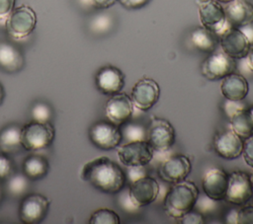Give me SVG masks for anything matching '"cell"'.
Returning <instances> with one entry per match:
<instances>
[{"mask_svg": "<svg viewBox=\"0 0 253 224\" xmlns=\"http://www.w3.org/2000/svg\"><path fill=\"white\" fill-rule=\"evenodd\" d=\"M80 177L105 193L121 191L126 182V175L122 168L108 157H99L87 162L81 169Z\"/></svg>", "mask_w": 253, "mask_h": 224, "instance_id": "cell-1", "label": "cell"}, {"mask_svg": "<svg viewBox=\"0 0 253 224\" xmlns=\"http://www.w3.org/2000/svg\"><path fill=\"white\" fill-rule=\"evenodd\" d=\"M198 197L199 189L194 183L185 180L176 183L165 194L164 210L169 217L179 220L194 209Z\"/></svg>", "mask_w": 253, "mask_h": 224, "instance_id": "cell-2", "label": "cell"}, {"mask_svg": "<svg viewBox=\"0 0 253 224\" xmlns=\"http://www.w3.org/2000/svg\"><path fill=\"white\" fill-rule=\"evenodd\" d=\"M54 127L50 122L31 120L22 126L21 142L23 148L29 151H39L47 148L53 141Z\"/></svg>", "mask_w": 253, "mask_h": 224, "instance_id": "cell-3", "label": "cell"}, {"mask_svg": "<svg viewBox=\"0 0 253 224\" xmlns=\"http://www.w3.org/2000/svg\"><path fill=\"white\" fill-rule=\"evenodd\" d=\"M197 4L202 26L215 34L218 38L231 28L219 2L216 0H198Z\"/></svg>", "mask_w": 253, "mask_h": 224, "instance_id": "cell-4", "label": "cell"}, {"mask_svg": "<svg viewBox=\"0 0 253 224\" xmlns=\"http://www.w3.org/2000/svg\"><path fill=\"white\" fill-rule=\"evenodd\" d=\"M36 25L37 14L28 5L14 8L5 23L7 33L15 39H23L29 37L34 32Z\"/></svg>", "mask_w": 253, "mask_h": 224, "instance_id": "cell-5", "label": "cell"}, {"mask_svg": "<svg viewBox=\"0 0 253 224\" xmlns=\"http://www.w3.org/2000/svg\"><path fill=\"white\" fill-rule=\"evenodd\" d=\"M89 139L97 148L101 150H112L117 148L123 140V133L119 125L100 120L89 128Z\"/></svg>", "mask_w": 253, "mask_h": 224, "instance_id": "cell-6", "label": "cell"}, {"mask_svg": "<svg viewBox=\"0 0 253 224\" xmlns=\"http://www.w3.org/2000/svg\"><path fill=\"white\" fill-rule=\"evenodd\" d=\"M118 157L126 167L146 166L153 158L154 150L146 140L129 141L118 148Z\"/></svg>", "mask_w": 253, "mask_h": 224, "instance_id": "cell-7", "label": "cell"}, {"mask_svg": "<svg viewBox=\"0 0 253 224\" xmlns=\"http://www.w3.org/2000/svg\"><path fill=\"white\" fill-rule=\"evenodd\" d=\"M146 138L154 151L164 152L175 142V129L167 119L154 116L150 121Z\"/></svg>", "mask_w": 253, "mask_h": 224, "instance_id": "cell-8", "label": "cell"}, {"mask_svg": "<svg viewBox=\"0 0 253 224\" xmlns=\"http://www.w3.org/2000/svg\"><path fill=\"white\" fill-rule=\"evenodd\" d=\"M49 200L40 193L26 194L20 204L19 215L22 222L35 224L42 222L47 215Z\"/></svg>", "mask_w": 253, "mask_h": 224, "instance_id": "cell-9", "label": "cell"}, {"mask_svg": "<svg viewBox=\"0 0 253 224\" xmlns=\"http://www.w3.org/2000/svg\"><path fill=\"white\" fill-rule=\"evenodd\" d=\"M160 87L158 83L148 77H143L135 82L130 98L133 106L142 112L150 110L159 100Z\"/></svg>", "mask_w": 253, "mask_h": 224, "instance_id": "cell-10", "label": "cell"}, {"mask_svg": "<svg viewBox=\"0 0 253 224\" xmlns=\"http://www.w3.org/2000/svg\"><path fill=\"white\" fill-rule=\"evenodd\" d=\"M235 68V59L228 56L222 50L217 52L212 51L201 66L202 74L211 81L223 79L228 74L234 72Z\"/></svg>", "mask_w": 253, "mask_h": 224, "instance_id": "cell-11", "label": "cell"}, {"mask_svg": "<svg viewBox=\"0 0 253 224\" xmlns=\"http://www.w3.org/2000/svg\"><path fill=\"white\" fill-rule=\"evenodd\" d=\"M253 195L249 176L239 170L233 171L228 176V187L224 199L235 205L246 204Z\"/></svg>", "mask_w": 253, "mask_h": 224, "instance_id": "cell-12", "label": "cell"}, {"mask_svg": "<svg viewBox=\"0 0 253 224\" xmlns=\"http://www.w3.org/2000/svg\"><path fill=\"white\" fill-rule=\"evenodd\" d=\"M159 185L151 177H141L131 182L128 195L132 204L138 208L152 203L159 194Z\"/></svg>", "mask_w": 253, "mask_h": 224, "instance_id": "cell-13", "label": "cell"}, {"mask_svg": "<svg viewBox=\"0 0 253 224\" xmlns=\"http://www.w3.org/2000/svg\"><path fill=\"white\" fill-rule=\"evenodd\" d=\"M192 170L190 159L182 154L173 155L161 162L158 174L159 177L170 184H176L184 181Z\"/></svg>", "mask_w": 253, "mask_h": 224, "instance_id": "cell-14", "label": "cell"}, {"mask_svg": "<svg viewBox=\"0 0 253 224\" xmlns=\"http://www.w3.org/2000/svg\"><path fill=\"white\" fill-rule=\"evenodd\" d=\"M133 107L131 98L126 93H117L107 101L105 112L111 122L121 125L131 117Z\"/></svg>", "mask_w": 253, "mask_h": 224, "instance_id": "cell-15", "label": "cell"}, {"mask_svg": "<svg viewBox=\"0 0 253 224\" xmlns=\"http://www.w3.org/2000/svg\"><path fill=\"white\" fill-rule=\"evenodd\" d=\"M219 43L221 50L233 59L244 58L250 47V42L245 35L233 27L219 37Z\"/></svg>", "mask_w": 253, "mask_h": 224, "instance_id": "cell-16", "label": "cell"}, {"mask_svg": "<svg viewBox=\"0 0 253 224\" xmlns=\"http://www.w3.org/2000/svg\"><path fill=\"white\" fill-rule=\"evenodd\" d=\"M213 147L218 156L233 160L242 154L243 140L231 129L217 132L213 138Z\"/></svg>", "mask_w": 253, "mask_h": 224, "instance_id": "cell-17", "label": "cell"}, {"mask_svg": "<svg viewBox=\"0 0 253 224\" xmlns=\"http://www.w3.org/2000/svg\"><path fill=\"white\" fill-rule=\"evenodd\" d=\"M95 84L102 94L112 96L123 90L125 86V75L115 66H105L97 72Z\"/></svg>", "mask_w": 253, "mask_h": 224, "instance_id": "cell-18", "label": "cell"}, {"mask_svg": "<svg viewBox=\"0 0 253 224\" xmlns=\"http://www.w3.org/2000/svg\"><path fill=\"white\" fill-rule=\"evenodd\" d=\"M202 185L208 197L215 201L224 199L228 187V175L219 168L210 169L205 174Z\"/></svg>", "mask_w": 253, "mask_h": 224, "instance_id": "cell-19", "label": "cell"}, {"mask_svg": "<svg viewBox=\"0 0 253 224\" xmlns=\"http://www.w3.org/2000/svg\"><path fill=\"white\" fill-rule=\"evenodd\" d=\"M225 17L233 28H240L253 23V5L247 0H232L226 3Z\"/></svg>", "mask_w": 253, "mask_h": 224, "instance_id": "cell-20", "label": "cell"}, {"mask_svg": "<svg viewBox=\"0 0 253 224\" xmlns=\"http://www.w3.org/2000/svg\"><path fill=\"white\" fill-rule=\"evenodd\" d=\"M220 91L226 100L240 102L247 96L249 85L242 75L232 72L222 79Z\"/></svg>", "mask_w": 253, "mask_h": 224, "instance_id": "cell-21", "label": "cell"}, {"mask_svg": "<svg viewBox=\"0 0 253 224\" xmlns=\"http://www.w3.org/2000/svg\"><path fill=\"white\" fill-rule=\"evenodd\" d=\"M25 63L22 52L12 43L0 41V69L7 73L19 72Z\"/></svg>", "mask_w": 253, "mask_h": 224, "instance_id": "cell-22", "label": "cell"}, {"mask_svg": "<svg viewBox=\"0 0 253 224\" xmlns=\"http://www.w3.org/2000/svg\"><path fill=\"white\" fill-rule=\"evenodd\" d=\"M22 126L17 123L8 124L0 130V151L7 154L18 153L22 148Z\"/></svg>", "mask_w": 253, "mask_h": 224, "instance_id": "cell-23", "label": "cell"}, {"mask_svg": "<svg viewBox=\"0 0 253 224\" xmlns=\"http://www.w3.org/2000/svg\"><path fill=\"white\" fill-rule=\"evenodd\" d=\"M230 125L242 140L253 135V116L247 109L242 108L235 111L230 115Z\"/></svg>", "mask_w": 253, "mask_h": 224, "instance_id": "cell-24", "label": "cell"}, {"mask_svg": "<svg viewBox=\"0 0 253 224\" xmlns=\"http://www.w3.org/2000/svg\"><path fill=\"white\" fill-rule=\"evenodd\" d=\"M48 161L41 155H29L23 162V173L30 181H38L44 178L48 173Z\"/></svg>", "mask_w": 253, "mask_h": 224, "instance_id": "cell-25", "label": "cell"}, {"mask_svg": "<svg viewBox=\"0 0 253 224\" xmlns=\"http://www.w3.org/2000/svg\"><path fill=\"white\" fill-rule=\"evenodd\" d=\"M191 40L198 49L211 53L216 48L218 37L202 26L192 31Z\"/></svg>", "mask_w": 253, "mask_h": 224, "instance_id": "cell-26", "label": "cell"}, {"mask_svg": "<svg viewBox=\"0 0 253 224\" xmlns=\"http://www.w3.org/2000/svg\"><path fill=\"white\" fill-rule=\"evenodd\" d=\"M30 179L23 173L12 174L6 181V190L13 197L25 195L29 189Z\"/></svg>", "mask_w": 253, "mask_h": 224, "instance_id": "cell-27", "label": "cell"}, {"mask_svg": "<svg viewBox=\"0 0 253 224\" xmlns=\"http://www.w3.org/2000/svg\"><path fill=\"white\" fill-rule=\"evenodd\" d=\"M30 114H31L32 120L34 121L50 122L53 112L51 107L47 103L42 101H38L32 106Z\"/></svg>", "mask_w": 253, "mask_h": 224, "instance_id": "cell-28", "label": "cell"}, {"mask_svg": "<svg viewBox=\"0 0 253 224\" xmlns=\"http://www.w3.org/2000/svg\"><path fill=\"white\" fill-rule=\"evenodd\" d=\"M90 224H120V216L112 209L100 208L92 213L89 219Z\"/></svg>", "mask_w": 253, "mask_h": 224, "instance_id": "cell-29", "label": "cell"}, {"mask_svg": "<svg viewBox=\"0 0 253 224\" xmlns=\"http://www.w3.org/2000/svg\"><path fill=\"white\" fill-rule=\"evenodd\" d=\"M113 25V20L108 14H99L95 16L90 22V30L96 34H103L108 32Z\"/></svg>", "mask_w": 253, "mask_h": 224, "instance_id": "cell-30", "label": "cell"}, {"mask_svg": "<svg viewBox=\"0 0 253 224\" xmlns=\"http://www.w3.org/2000/svg\"><path fill=\"white\" fill-rule=\"evenodd\" d=\"M122 130V129H121ZM123 138L125 137L129 141H137V140H146L147 133L142 126L134 123H129L124 126L123 130Z\"/></svg>", "mask_w": 253, "mask_h": 224, "instance_id": "cell-31", "label": "cell"}, {"mask_svg": "<svg viewBox=\"0 0 253 224\" xmlns=\"http://www.w3.org/2000/svg\"><path fill=\"white\" fill-rule=\"evenodd\" d=\"M13 173V164L7 154L0 152V181L7 180Z\"/></svg>", "mask_w": 253, "mask_h": 224, "instance_id": "cell-32", "label": "cell"}, {"mask_svg": "<svg viewBox=\"0 0 253 224\" xmlns=\"http://www.w3.org/2000/svg\"><path fill=\"white\" fill-rule=\"evenodd\" d=\"M242 155L245 163L253 168V135L243 141Z\"/></svg>", "mask_w": 253, "mask_h": 224, "instance_id": "cell-33", "label": "cell"}, {"mask_svg": "<svg viewBox=\"0 0 253 224\" xmlns=\"http://www.w3.org/2000/svg\"><path fill=\"white\" fill-rule=\"evenodd\" d=\"M180 223L183 224H203L205 223V218L200 211H189L182 218L179 219Z\"/></svg>", "mask_w": 253, "mask_h": 224, "instance_id": "cell-34", "label": "cell"}, {"mask_svg": "<svg viewBox=\"0 0 253 224\" xmlns=\"http://www.w3.org/2000/svg\"><path fill=\"white\" fill-rule=\"evenodd\" d=\"M238 224H253V206H244L238 210Z\"/></svg>", "mask_w": 253, "mask_h": 224, "instance_id": "cell-35", "label": "cell"}, {"mask_svg": "<svg viewBox=\"0 0 253 224\" xmlns=\"http://www.w3.org/2000/svg\"><path fill=\"white\" fill-rule=\"evenodd\" d=\"M15 0H0V23H6L10 13L15 8Z\"/></svg>", "mask_w": 253, "mask_h": 224, "instance_id": "cell-36", "label": "cell"}, {"mask_svg": "<svg viewBox=\"0 0 253 224\" xmlns=\"http://www.w3.org/2000/svg\"><path fill=\"white\" fill-rule=\"evenodd\" d=\"M126 9H140L144 7L149 0H118Z\"/></svg>", "mask_w": 253, "mask_h": 224, "instance_id": "cell-37", "label": "cell"}, {"mask_svg": "<svg viewBox=\"0 0 253 224\" xmlns=\"http://www.w3.org/2000/svg\"><path fill=\"white\" fill-rule=\"evenodd\" d=\"M129 168V177L131 179V182L136 180V179H139L141 177H144L146 176L145 174V171L143 170V166H139V167H128Z\"/></svg>", "mask_w": 253, "mask_h": 224, "instance_id": "cell-38", "label": "cell"}, {"mask_svg": "<svg viewBox=\"0 0 253 224\" xmlns=\"http://www.w3.org/2000/svg\"><path fill=\"white\" fill-rule=\"evenodd\" d=\"M238 29L245 35V37L249 40L250 44H252L253 43V23L248 24V25L243 26V27H240Z\"/></svg>", "mask_w": 253, "mask_h": 224, "instance_id": "cell-39", "label": "cell"}, {"mask_svg": "<svg viewBox=\"0 0 253 224\" xmlns=\"http://www.w3.org/2000/svg\"><path fill=\"white\" fill-rule=\"evenodd\" d=\"M93 1H94L95 7L100 9H107L113 6L118 0H93Z\"/></svg>", "mask_w": 253, "mask_h": 224, "instance_id": "cell-40", "label": "cell"}, {"mask_svg": "<svg viewBox=\"0 0 253 224\" xmlns=\"http://www.w3.org/2000/svg\"><path fill=\"white\" fill-rule=\"evenodd\" d=\"M245 57H246V63L248 68L250 69V71L253 72V43L250 44V47Z\"/></svg>", "mask_w": 253, "mask_h": 224, "instance_id": "cell-41", "label": "cell"}, {"mask_svg": "<svg viewBox=\"0 0 253 224\" xmlns=\"http://www.w3.org/2000/svg\"><path fill=\"white\" fill-rule=\"evenodd\" d=\"M237 214H238V210L231 209L225 216L226 223H237Z\"/></svg>", "mask_w": 253, "mask_h": 224, "instance_id": "cell-42", "label": "cell"}, {"mask_svg": "<svg viewBox=\"0 0 253 224\" xmlns=\"http://www.w3.org/2000/svg\"><path fill=\"white\" fill-rule=\"evenodd\" d=\"M79 2L83 5V6H95L94 5V1L93 0H79Z\"/></svg>", "mask_w": 253, "mask_h": 224, "instance_id": "cell-43", "label": "cell"}, {"mask_svg": "<svg viewBox=\"0 0 253 224\" xmlns=\"http://www.w3.org/2000/svg\"><path fill=\"white\" fill-rule=\"evenodd\" d=\"M3 99H4V89H3L2 85L0 84V105L3 102Z\"/></svg>", "mask_w": 253, "mask_h": 224, "instance_id": "cell-44", "label": "cell"}, {"mask_svg": "<svg viewBox=\"0 0 253 224\" xmlns=\"http://www.w3.org/2000/svg\"><path fill=\"white\" fill-rule=\"evenodd\" d=\"M249 178H250V183H251V187H252V189H253V172L251 173Z\"/></svg>", "mask_w": 253, "mask_h": 224, "instance_id": "cell-45", "label": "cell"}, {"mask_svg": "<svg viewBox=\"0 0 253 224\" xmlns=\"http://www.w3.org/2000/svg\"><path fill=\"white\" fill-rule=\"evenodd\" d=\"M217 2H221V3H228V2H230V1H232V0H216Z\"/></svg>", "mask_w": 253, "mask_h": 224, "instance_id": "cell-46", "label": "cell"}, {"mask_svg": "<svg viewBox=\"0 0 253 224\" xmlns=\"http://www.w3.org/2000/svg\"><path fill=\"white\" fill-rule=\"evenodd\" d=\"M249 110V112H251V114H252V116H253V107H251L250 109H248Z\"/></svg>", "mask_w": 253, "mask_h": 224, "instance_id": "cell-47", "label": "cell"}, {"mask_svg": "<svg viewBox=\"0 0 253 224\" xmlns=\"http://www.w3.org/2000/svg\"><path fill=\"white\" fill-rule=\"evenodd\" d=\"M1 198H2V189L0 187V201H1Z\"/></svg>", "mask_w": 253, "mask_h": 224, "instance_id": "cell-48", "label": "cell"}]
</instances>
